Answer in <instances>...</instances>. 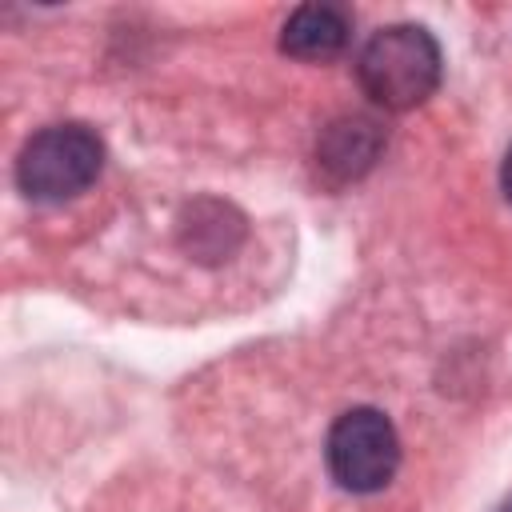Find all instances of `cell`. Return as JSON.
<instances>
[{"mask_svg":"<svg viewBox=\"0 0 512 512\" xmlns=\"http://www.w3.org/2000/svg\"><path fill=\"white\" fill-rule=\"evenodd\" d=\"M360 88L372 104L388 112H408L424 104L440 84V48L420 24H388L368 36L356 60Z\"/></svg>","mask_w":512,"mask_h":512,"instance_id":"6da1fadb","label":"cell"},{"mask_svg":"<svg viewBox=\"0 0 512 512\" xmlns=\"http://www.w3.org/2000/svg\"><path fill=\"white\" fill-rule=\"evenodd\" d=\"M104 168V144L84 124H52L40 128L20 160H16V184L28 200L60 204L80 196Z\"/></svg>","mask_w":512,"mask_h":512,"instance_id":"7a4b0ae2","label":"cell"},{"mask_svg":"<svg viewBox=\"0 0 512 512\" xmlns=\"http://www.w3.org/2000/svg\"><path fill=\"white\" fill-rule=\"evenodd\" d=\"M328 472L348 492H380L400 464V440L384 412L376 408H348L328 428Z\"/></svg>","mask_w":512,"mask_h":512,"instance_id":"3957f363","label":"cell"},{"mask_svg":"<svg viewBox=\"0 0 512 512\" xmlns=\"http://www.w3.org/2000/svg\"><path fill=\"white\" fill-rule=\"evenodd\" d=\"M352 36V16L340 4H300L280 32V48L296 60H332Z\"/></svg>","mask_w":512,"mask_h":512,"instance_id":"277c9868","label":"cell"},{"mask_svg":"<svg viewBox=\"0 0 512 512\" xmlns=\"http://www.w3.org/2000/svg\"><path fill=\"white\" fill-rule=\"evenodd\" d=\"M380 152V132L372 120L364 116H352V120H340L328 128L324 144H320V164L332 168L340 180L348 176H360Z\"/></svg>","mask_w":512,"mask_h":512,"instance_id":"5b68a950","label":"cell"},{"mask_svg":"<svg viewBox=\"0 0 512 512\" xmlns=\"http://www.w3.org/2000/svg\"><path fill=\"white\" fill-rule=\"evenodd\" d=\"M500 184H504V192H508V200H512V148H508V156H504V168H500Z\"/></svg>","mask_w":512,"mask_h":512,"instance_id":"8992f818","label":"cell"},{"mask_svg":"<svg viewBox=\"0 0 512 512\" xmlns=\"http://www.w3.org/2000/svg\"><path fill=\"white\" fill-rule=\"evenodd\" d=\"M500 512H512V500H508V504H504V508H500Z\"/></svg>","mask_w":512,"mask_h":512,"instance_id":"52a82bcc","label":"cell"}]
</instances>
